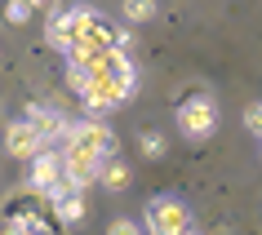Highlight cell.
Listing matches in <instances>:
<instances>
[{
	"instance_id": "6da1fadb",
	"label": "cell",
	"mask_w": 262,
	"mask_h": 235,
	"mask_svg": "<svg viewBox=\"0 0 262 235\" xmlns=\"http://www.w3.org/2000/svg\"><path fill=\"white\" fill-rule=\"evenodd\" d=\"M76 89H80L84 107L94 111V115H107V111H116L120 102H129V98L138 93V71H124V76H89Z\"/></svg>"
},
{
	"instance_id": "7a4b0ae2",
	"label": "cell",
	"mask_w": 262,
	"mask_h": 235,
	"mask_svg": "<svg viewBox=\"0 0 262 235\" xmlns=\"http://www.w3.org/2000/svg\"><path fill=\"white\" fill-rule=\"evenodd\" d=\"M142 231L147 235H187L191 231V213H187V204L173 200V195H156L151 204H147Z\"/></svg>"
},
{
	"instance_id": "3957f363",
	"label": "cell",
	"mask_w": 262,
	"mask_h": 235,
	"mask_svg": "<svg viewBox=\"0 0 262 235\" xmlns=\"http://www.w3.org/2000/svg\"><path fill=\"white\" fill-rule=\"evenodd\" d=\"M178 129L187 133V138H195V142L213 138V133H218V102L205 98V93L187 98V102L178 107Z\"/></svg>"
},
{
	"instance_id": "277c9868",
	"label": "cell",
	"mask_w": 262,
	"mask_h": 235,
	"mask_svg": "<svg viewBox=\"0 0 262 235\" xmlns=\"http://www.w3.org/2000/svg\"><path fill=\"white\" fill-rule=\"evenodd\" d=\"M62 182V160H58L54 147H40V151L31 155V173H27V191L45 195L49 186H58Z\"/></svg>"
},
{
	"instance_id": "5b68a950",
	"label": "cell",
	"mask_w": 262,
	"mask_h": 235,
	"mask_svg": "<svg viewBox=\"0 0 262 235\" xmlns=\"http://www.w3.org/2000/svg\"><path fill=\"white\" fill-rule=\"evenodd\" d=\"M27 125L36 129V138H40L45 147L62 142V133H67V120H62L54 107H31V111H27Z\"/></svg>"
},
{
	"instance_id": "8992f818",
	"label": "cell",
	"mask_w": 262,
	"mask_h": 235,
	"mask_svg": "<svg viewBox=\"0 0 262 235\" xmlns=\"http://www.w3.org/2000/svg\"><path fill=\"white\" fill-rule=\"evenodd\" d=\"M5 147H9V155H14V160H31L45 142L36 138V129H31L27 120H14V125H9V133H5Z\"/></svg>"
},
{
	"instance_id": "52a82bcc",
	"label": "cell",
	"mask_w": 262,
	"mask_h": 235,
	"mask_svg": "<svg viewBox=\"0 0 262 235\" xmlns=\"http://www.w3.org/2000/svg\"><path fill=\"white\" fill-rule=\"evenodd\" d=\"M94 182H102L107 191H124V186H129V165L116 160V155H107V160L98 165V178Z\"/></svg>"
},
{
	"instance_id": "ba28073f",
	"label": "cell",
	"mask_w": 262,
	"mask_h": 235,
	"mask_svg": "<svg viewBox=\"0 0 262 235\" xmlns=\"http://www.w3.org/2000/svg\"><path fill=\"white\" fill-rule=\"evenodd\" d=\"M49 208H54L58 226H80V222H84V200H80V195H71V191H67V195H58Z\"/></svg>"
},
{
	"instance_id": "9c48e42d",
	"label": "cell",
	"mask_w": 262,
	"mask_h": 235,
	"mask_svg": "<svg viewBox=\"0 0 262 235\" xmlns=\"http://www.w3.org/2000/svg\"><path fill=\"white\" fill-rule=\"evenodd\" d=\"M165 147H169V142H165V133H160V129H147V133L138 138V151L151 155V160H160V155H165Z\"/></svg>"
},
{
	"instance_id": "30bf717a",
	"label": "cell",
	"mask_w": 262,
	"mask_h": 235,
	"mask_svg": "<svg viewBox=\"0 0 262 235\" xmlns=\"http://www.w3.org/2000/svg\"><path fill=\"white\" fill-rule=\"evenodd\" d=\"M124 18H129V22H151L156 18V0H124Z\"/></svg>"
},
{
	"instance_id": "8fae6325",
	"label": "cell",
	"mask_w": 262,
	"mask_h": 235,
	"mask_svg": "<svg viewBox=\"0 0 262 235\" xmlns=\"http://www.w3.org/2000/svg\"><path fill=\"white\" fill-rule=\"evenodd\" d=\"M5 18H9L14 27H23V22L31 18V5H27V0H9V5H5Z\"/></svg>"
},
{
	"instance_id": "7c38bea8",
	"label": "cell",
	"mask_w": 262,
	"mask_h": 235,
	"mask_svg": "<svg viewBox=\"0 0 262 235\" xmlns=\"http://www.w3.org/2000/svg\"><path fill=\"white\" fill-rule=\"evenodd\" d=\"M107 235H142V226H138L134 218H116V222H111V231H107Z\"/></svg>"
},
{
	"instance_id": "4fadbf2b",
	"label": "cell",
	"mask_w": 262,
	"mask_h": 235,
	"mask_svg": "<svg viewBox=\"0 0 262 235\" xmlns=\"http://www.w3.org/2000/svg\"><path fill=\"white\" fill-rule=\"evenodd\" d=\"M245 129H249V133H258V129H262V111H258V102H253V107H245Z\"/></svg>"
},
{
	"instance_id": "5bb4252c",
	"label": "cell",
	"mask_w": 262,
	"mask_h": 235,
	"mask_svg": "<svg viewBox=\"0 0 262 235\" xmlns=\"http://www.w3.org/2000/svg\"><path fill=\"white\" fill-rule=\"evenodd\" d=\"M0 235H36V231H31V226H23V222H14V218H5Z\"/></svg>"
},
{
	"instance_id": "9a60e30c",
	"label": "cell",
	"mask_w": 262,
	"mask_h": 235,
	"mask_svg": "<svg viewBox=\"0 0 262 235\" xmlns=\"http://www.w3.org/2000/svg\"><path fill=\"white\" fill-rule=\"evenodd\" d=\"M31 9H49V5H54V0H27Z\"/></svg>"
},
{
	"instance_id": "2e32d148",
	"label": "cell",
	"mask_w": 262,
	"mask_h": 235,
	"mask_svg": "<svg viewBox=\"0 0 262 235\" xmlns=\"http://www.w3.org/2000/svg\"><path fill=\"white\" fill-rule=\"evenodd\" d=\"M187 235H200V231H195V226H191V231H187Z\"/></svg>"
}]
</instances>
